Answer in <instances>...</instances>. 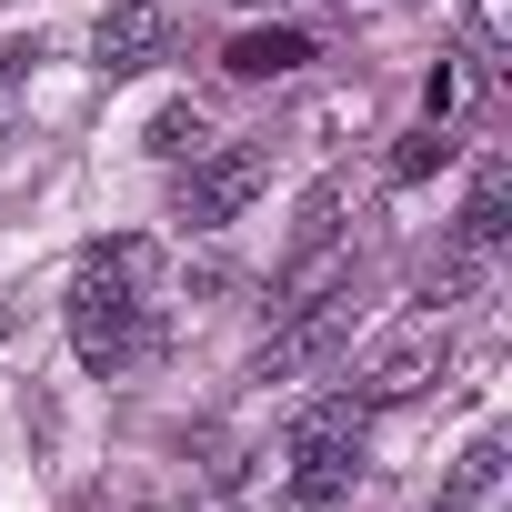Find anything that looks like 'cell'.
<instances>
[{"instance_id":"6da1fadb","label":"cell","mask_w":512,"mask_h":512,"mask_svg":"<svg viewBox=\"0 0 512 512\" xmlns=\"http://www.w3.org/2000/svg\"><path fill=\"white\" fill-rule=\"evenodd\" d=\"M161 241H141V231H111V241H91L81 251V272H71V292H61V322H71V352H81V372H131V362H151L161 352Z\"/></svg>"},{"instance_id":"7a4b0ae2","label":"cell","mask_w":512,"mask_h":512,"mask_svg":"<svg viewBox=\"0 0 512 512\" xmlns=\"http://www.w3.org/2000/svg\"><path fill=\"white\" fill-rule=\"evenodd\" d=\"M362 432H372V402L362 392H332V402H312L302 422H292V512H332L342 492H352V472H362Z\"/></svg>"},{"instance_id":"3957f363","label":"cell","mask_w":512,"mask_h":512,"mask_svg":"<svg viewBox=\"0 0 512 512\" xmlns=\"http://www.w3.org/2000/svg\"><path fill=\"white\" fill-rule=\"evenodd\" d=\"M262 181H272V141H231V151H211V161L181 171L171 221H181V231H221V221L251 211V191H262Z\"/></svg>"},{"instance_id":"277c9868","label":"cell","mask_w":512,"mask_h":512,"mask_svg":"<svg viewBox=\"0 0 512 512\" xmlns=\"http://www.w3.org/2000/svg\"><path fill=\"white\" fill-rule=\"evenodd\" d=\"M342 342H352V282H332V292L292 302V322H282L262 352H251V382H302V372H322Z\"/></svg>"},{"instance_id":"5b68a950","label":"cell","mask_w":512,"mask_h":512,"mask_svg":"<svg viewBox=\"0 0 512 512\" xmlns=\"http://www.w3.org/2000/svg\"><path fill=\"white\" fill-rule=\"evenodd\" d=\"M171 51H181V11H171V0H111V11L91 21V61L111 81H131V71H151Z\"/></svg>"},{"instance_id":"8992f818","label":"cell","mask_w":512,"mask_h":512,"mask_svg":"<svg viewBox=\"0 0 512 512\" xmlns=\"http://www.w3.org/2000/svg\"><path fill=\"white\" fill-rule=\"evenodd\" d=\"M432 372H442V332H432V322H412L402 342H382V352L362 362V382H352V392H362V402L382 412V402H412V392H422Z\"/></svg>"},{"instance_id":"52a82bcc","label":"cell","mask_w":512,"mask_h":512,"mask_svg":"<svg viewBox=\"0 0 512 512\" xmlns=\"http://www.w3.org/2000/svg\"><path fill=\"white\" fill-rule=\"evenodd\" d=\"M302 61H312V31H231V51H221L231 81H282Z\"/></svg>"},{"instance_id":"ba28073f","label":"cell","mask_w":512,"mask_h":512,"mask_svg":"<svg viewBox=\"0 0 512 512\" xmlns=\"http://www.w3.org/2000/svg\"><path fill=\"white\" fill-rule=\"evenodd\" d=\"M502 211H512V161H482V181H472V201H462V231H452V241H462V251H492V241L512 231Z\"/></svg>"},{"instance_id":"9c48e42d","label":"cell","mask_w":512,"mask_h":512,"mask_svg":"<svg viewBox=\"0 0 512 512\" xmlns=\"http://www.w3.org/2000/svg\"><path fill=\"white\" fill-rule=\"evenodd\" d=\"M492 482H502V432H482V442H472V452L452 462V482L432 492V512H472V502H482Z\"/></svg>"},{"instance_id":"30bf717a","label":"cell","mask_w":512,"mask_h":512,"mask_svg":"<svg viewBox=\"0 0 512 512\" xmlns=\"http://www.w3.org/2000/svg\"><path fill=\"white\" fill-rule=\"evenodd\" d=\"M201 141H211V131H201V111H191V101L151 111V131H141V151H151V161H201Z\"/></svg>"},{"instance_id":"8fae6325","label":"cell","mask_w":512,"mask_h":512,"mask_svg":"<svg viewBox=\"0 0 512 512\" xmlns=\"http://www.w3.org/2000/svg\"><path fill=\"white\" fill-rule=\"evenodd\" d=\"M442 161H452V131H442V121H422V131L392 151V181H422V171H442Z\"/></svg>"},{"instance_id":"7c38bea8","label":"cell","mask_w":512,"mask_h":512,"mask_svg":"<svg viewBox=\"0 0 512 512\" xmlns=\"http://www.w3.org/2000/svg\"><path fill=\"white\" fill-rule=\"evenodd\" d=\"M21 91H31V51H0V141L21 121Z\"/></svg>"},{"instance_id":"4fadbf2b","label":"cell","mask_w":512,"mask_h":512,"mask_svg":"<svg viewBox=\"0 0 512 512\" xmlns=\"http://www.w3.org/2000/svg\"><path fill=\"white\" fill-rule=\"evenodd\" d=\"M0 342H11V302H0Z\"/></svg>"}]
</instances>
